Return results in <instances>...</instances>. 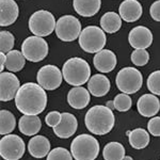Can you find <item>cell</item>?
<instances>
[{"instance_id":"1","label":"cell","mask_w":160,"mask_h":160,"mask_svg":"<svg viewBox=\"0 0 160 160\" xmlns=\"http://www.w3.org/2000/svg\"><path fill=\"white\" fill-rule=\"evenodd\" d=\"M15 106L22 114L38 115L47 106L45 89L34 82L22 84L15 97Z\"/></svg>"},{"instance_id":"2","label":"cell","mask_w":160,"mask_h":160,"mask_svg":"<svg viewBox=\"0 0 160 160\" xmlns=\"http://www.w3.org/2000/svg\"><path fill=\"white\" fill-rule=\"evenodd\" d=\"M114 114L107 106H93L84 117V124L90 132L98 136L109 133L114 127Z\"/></svg>"},{"instance_id":"3","label":"cell","mask_w":160,"mask_h":160,"mask_svg":"<svg viewBox=\"0 0 160 160\" xmlns=\"http://www.w3.org/2000/svg\"><path fill=\"white\" fill-rule=\"evenodd\" d=\"M63 78L68 84L74 87H81L91 78V68L89 63L82 58L68 59L62 68Z\"/></svg>"},{"instance_id":"4","label":"cell","mask_w":160,"mask_h":160,"mask_svg":"<svg viewBox=\"0 0 160 160\" xmlns=\"http://www.w3.org/2000/svg\"><path fill=\"white\" fill-rule=\"evenodd\" d=\"M71 153L75 160H95L99 154V143L94 137L82 133L71 143Z\"/></svg>"},{"instance_id":"5","label":"cell","mask_w":160,"mask_h":160,"mask_svg":"<svg viewBox=\"0 0 160 160\" xmlns=\"http://www.w3.org/2000/svg\"><path fill=\"white\" fill-rule=\"evenodd\" d=\"M107 43L105 31L97 26H88L79 35V46L89 53H97L102 50Z\"/></svg>"},{"instance_id":"6","label":"cell","mask_w":160,"mask_h":160,"mask_svg":"<svg viewBox=\"0 0 160 160\" xmlns=\"http://www.w3.org/2000/svg\"><path fill=\"white\" fill-rule=\"evenodd\" d=\"M56 19L52 13L46 10L34 12L29 18V30L37 37H48L56 30Z\"/></svg>"},{"instance_id":"7","label":"cell","mask_w":160,"mask_h":160,"mask_svg":"<svg viewBox=\"0 0 160 160\" xmlns=\"http://www.w3.org/2000/svg\"><path fill=\"white\" fill-rule=\"evenodd\" d=\"M118 89L122 93L135 94L141 89L143 76L141 72L135 68H124L121 69L115 78Z\"/></svg>"},{"instance_id":"8","label":"cell","mask_w":160,"mask_h":160,"mask_svg":"<svg viewBox=\"0 0 160 160\" xmlns=\"http://www.w3.org/2000/svg\"><path fill=\"white\" fill-rule=\"evenodd\" d=\"M48 44L43 38L29 37L22 44V52L25 56L26 60L30 62H41L48 55Z\"/></svg>"},{"instance_id":"9","label":"cell","mask_w":160,"mask_h":160,"mask_svg":"<svg viewBox=\"0 0 160 160\" xmlns=\"http://www.w3.org/2000/svg\"><path fill=\"white\" fill-rule=\"evenodd\" d=\"M81 31V22L73 15H63L57 20L56 34L63 42H73L79 38Z\"/></svg>"},{"instance_id":"10","label":"cell","mask_w":160,"mask_h":160,"mask_svg":"<svg viewBox=\"0 0 160 160\" xmlns=\"http://www.w3.org/2000/svg\"><path fill=\"white\" fill-rule=\"evenodd\" d=\"M25 151V142L17 135H6L0 140V156L4 160H19Z\"/></svg>"},{"instance_id":"11","label":"cell","mask_w":160,"mask_h":160,"mask_svg":"<svg viewBox=\"0 0 160 160\" xmlns=\"http://www.w3.org/2000/svg\"><path fill=\"white\" fill-rule=\"evenodd\" d=\"M38 83L47 91L58 89L62 83L63 74L56 65H44L38 69L37 75Z\"/></svg>"},{"instance_id":"12","label":"cell","mask_w":160,"mask_h":160,"mask_svg":"<svg viewBox=\"0 0 160 160\" xmlns=\"http://www.w3.org/2000/svg\"><path fill=\"white\" fill-rule=\"evenodd\" d=\"M20 88L19 80L12 72L0 74V100L9 102L16 97Z\"/></svg>"},{"instance_id":"13","label":"cell","mask_w":160,"mask_h":160,"mask_svg":"<svg viewBox=\"0 0 160 160\" xmlns=\"http://www.w3.org/2000/svg\"><path fill=\"white\" fill-rule=\"evenodd\" d=\"M128 41L135 49H146L153 43V33L148 27L137 26L130 30Z\"/></svg>"},{"instance_id":"14","label":"cell","mask_w":160,"mask_h":160,"mask_svg":"<svg viewBox=\"0 0 160 160\" xmlns=\"http://www.w3.org/2000/svg\"><path fill=\"white\" fill-rule=\"evenodd\" d=\"M93 64L97 71L102 73H110L117 66V56L112 50L102 49L94 56Z\"/></svg>"},{"instance_id":"15","label":"cell","mask_w":160,"mask_h":160,"mask_svg":"<svg viewBox=\"0 0 160 160\" xmlns=\"http://www.w3.org/2000/svg\"><path fill=\"white\" fill-rule=\"evenodd\" d=\"M137 107L142 117L152 118L159 112L160 100L155 94H144L138 99Z\"/></svg>"},{"instance_id":"16","label":"cell","mask_w":160,"mask_h":160,"mask_svg":"<svg viewBox=\"0 0 160 160\" xmlns=\"http://www.w3.org/2000/svg\"><path fill=\"white\" fill-rule=\"evenodd\" d=\"M77 127H78V122L76 117L72 113L64 112L62 113L60 124L53 128V132L59 138L68 139L76 132Z\"/></svg>"},{"instance_id":"17","label":"cell","mask_w":160,"mask_h":160,"mask_svg":"<svg viewBox=\"0 0 160 160\" xmlns=\"http://www.w3.org/2000/svg\"><path fill=\"white\" fill-rule=\"evenodd\" d=\"M19 9L14 0H0V27H8L16 22Z\"/></svg>"},{"instance_id":"18","label":"cell","mask_w":160,"mask_h":160,"mask_svg":"<svg viewBox=\"0 0 160 160\" xmlns=\"http://www.w3.org/2000/svg\"><path fill=\"white\" fill-rule=\"evenodd\" d=\"M118 13L126 22H133L140 19L143 13L141 3L138 0H124L118 8Z\"/></svg>"},{"instance_id":"19","label":"cell","mask_w":160,"mask_h":160,"mask_svg":"<svg viewBox=\"0 0 160 160\" xmlns=\"http://www.w3.org/2000/svg\"><path fill=\"white\" fill-rule=\"evenodd\" d=\"M91 93L83 87H74L68 94V102L74 109H83L90 104Z\"/></svg>"},{"instance_id":"20","label":"cell","mask_w":160,"mask_h":160,"mask_svg":"<svg viewBox=\"0 0 160 160\" xmlns=\"http://www.w3.org/2000/svg\"><path fill=\"white\" fill-rule=\"evenodd\" d=\"M28 151L34 158H44L50 152V142L44 136H35L29 140Z\"/></svg>"},{"instance_id":"21","label":"cell","mask_w":160,"mask_h":160,"mask_svg":"<svg viewBox=\"0 0 160 160\" xmlns=\"http://www.w3.org/2000/svg\"><path fill=\"white\" fill-rule=\"evenodd\" d=\"M88 90L95 97L105 96L110 91V80L105 75H94L88 81Z\"/></svg>"},{"instance_id":"22","label":"cell","mask_w":160,"mask_h":160,"mask_svg":"<svg viewBox=\"0 0 160 160\" xmlns=\"http://www.w3.org/2000/svg\"><path fill=\"white\" fill-rule=\"evenodd\" d=\"M73 7L80 16L92 17L100 10L102 0H74Z\"/></svg>"},{"instance_id":"23","label":"cell","mask_w":160,"mask_h":160,"mask_svg":"<svg viewBox=\"0 0 160 160\" xmlns=\"http://www.w3.org/2000/svg\"><path fill=\"white\" fill-rule=\"evenodd\" d=\"M19 131L25 136H35L42 128V122L38 115H26L24 114L19 118L18 122Z\"/></svg>"},{"instance_id":"24","label":"cell","mask_w":160,"mask_h":160,"mask_svg":"<svg viewBox=\"0 0 160 160\" xmlns=\"http://www.w3.org/2000/svg\"><path fill=\"white\" fill-rule=\"evenodd\" d=\"M100 27L107 33H115L122 27V17L115 12H107L100 18Z\"/></svg>"},{"instance_id":"25","label":"cell","mask_w":160,"mask_h":160,"mask_svg":"<svg viewBox=\"0 0 160 160\" xmlns=\"http://www.w3.org/2000/svg\"><path fill=\"white\" fill-rule=\"evenodd\" d=\"M128 138H129V144L136 149L145 148L149 144V135L143 128H137L129 131Z\"/></svg>"},{"instance_id":"26","label":"cell","mask_w":160,"mask_h":160,"mask_svg":"<svg viewBox=\"0 0 160 160\" xmlns=\"http://www.w3.org/2000/svg\"><path fill=\"white\" fill-rule=\"evenodd\" d=\"M26 63V58L19 50H11L7 53L6 68L9 72L16 73L24 68Z\"/></svg>"},{"instance_id":"27","label":"cell","mask_w":160,"mask_h":160,"mask_svg":"<svg viewBox=\"0 0 160 160\" xmlns=\"http://www.w3.org/2000/svg\"><path fill=\"white\" fill-rule=\"evenodd\" d=\"M105 160H123L125 157V148L118 142H110L102 149Z\"/></svg>"},{"instance_id":"28","label":"cell","mask_w":160,"mask_h":160,"mask_svg":"<svg viewBox=\"0 0 160 160\" xmlns=\"http://www.w3.org/2000/svg\"><path fill=\"white\" fill-rule=\"evenodd\" d=\"M16 120L12 112L8 110L0 111V133L2 136L9 135L15 129Z\"/></svg>"},{"instance_id":"29","label":"cell","mask_w":160,"mask_h":160,"mask_svg":"<svg viewBox=\"0 0 160 160\" xmlns=\"http://www.w3.org/2000/svg\"><path fill=\"white\" fill-rule=\"evenodd\" d=\"M113 104H114V108L120 112H126L131 108V98L128 94L126 93H121V94H118L117 96L114 97V100H113Z\"/></svg>"},{"instance_id":"30","label":"cell","mask_w":160,"mask_h":160,"mask_svg":"<svg viewBox=\"0 0 160 160\" xmlns=\"http://www.w3.org/2000/svg\"><path fill=\"white\" fill-rule=\"evenodd\" d=\"M15 44V38L10 31H1L0 32V50L2 52H9L13 50Z\"/></svg>"},{"instance_id":"31","label":"cell","mask_w":160,"mask_h":160,"mask_svg":"<svg viewBox=\"0 0 160 160\" xmlns=\"http://www.w3.org/2000/svg\"><path fill=\"white\" fill-rule=\"evenodd\" d=\"M131 62L137 66H144L149 61V53L146 49H136L130 56Z\"/></svg>"},{"instance_id":"32","label":"cell","mask_w":160,"mask_h":160,"mask_svg":"<svg viewBox=\"0 0 160 160\" xmlns=\"http://www.w3.org/2000/svg\"><path fill=\"white\" fill-rule=\"evenodd\" d=\"M148 89L152 94L160 95V71H155L148 76Z\"/></svg>"},{"instance_id":"33","label":"cell","mask_w":160,"mask_h":160,"mask_svg":"<svg viewBox=\"0 0 160 160\" xmlns=\"http://www.w3.org/2000/svg\"><path fill=\"white\" fill-rule=\"evenodd\" d=\"M47 160H73V155L66 148H56L47 155Z\"/></svg>"},{"instance_id":"34","label":"cell","mask_w":160,"mask_h":160,"mask_svg":"<svg viewBox=\"0 0 160 160\" xmlns=\"http://www.w3.org/2000/svg\"><path fill=\"white\" fill-rule=\"evenodd\" d=\"M61 118H62V113L58 112V111H51V112H49L46 115L45 122L47 124V126L55 128L56 126H58L60 124Z\"/></svg>"},{"instance_id":"35","label":"cell","mask_w":160,"mask_h":160,"mask_svg":"<svg viewBox=\"0 0 160 160\" xmlns=\"http://www.w3.org/2000/svg\"><path fill=\"white\" fill-rule=\"evenodd\" d=\"M148 129L154 137H160V117H155L148 121Z\"/></svg>"},{"instance_id":"36","label":"cell","mask_w":160,"mask_h":160,"mask_svg":"<svg viewBox=\"0 0 160 160\" xmlns=\"http://www.w3.org/2000/svg\"><path fill=\"white\" fill-rule=\"evenodd\" d=\"M149 14L154 20L160 22V0H157L152 4L151 9H149Z\"/></svg>"},{"instance_id":"37","label":"cell","mask_w":160,"mask_h":160,"mask_svg":"<svg viewBox=\"0 0 160 160\" xmlns=\"http://www.w3.org/2000/svg\"><path fill=\"white\" fill-rule=\"evenodd\" d=\"M6 62H7V56L4 55V52H0V72H3L4 69V65H6Z\"/></svg>"},{"instance_id":"38","label":"cell","mask_w":160,"mask_h":160,"mask_svg":"<svg viewBox=\"0 0 160 160\" xmlns=\"http://www.w3.org/2000/svg\"><path fill=\"white\" fill-rule=\"evenodd\" d=\"M107 107H109L110 109H112V108H114V104H113V102H108Z\"/></svg>"},{"instance_id":"39","label":"cell","mask_w":160,"mask_h":160,"mask_svg":"<svg viewBox=\"0 0 160 160\" xmlns=\"http://www.w3.org/2000/svg\"><path fill=\"white\" fill-rule=\"evenodd\" d=\"M123 160H133V159L131 158L130 156H125V157H124V159H123Z\"/></svg>"}]
</instances>
